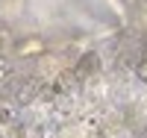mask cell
<instances>
[{
    "instance_id": "3957f363",
    "label": "cell",
    "mask_w": 147,
    "mask_h": 138,
    "mask_svg": "<svg viewBox=\"0 0 147 138\" xmlns=\"http://www.w3.org/2000/svg\"><path fill=\"white\" fill-rule=\"evenodd\" d=\"M136 73H138V77H141V79L147 82V59H144V62H138V68H136Z\"/></svg>"
},
{
    "instance_id": "6da1fadb",
    "label": "cell",
    "mask_w": 147,
    "mask_h": 138,
    "mask_svg": "<svg viewBox=\"0 0 147 138\" xmlns=\"http://www.w3.org/2000/svg\"><path fill=\"white\" fill-rule=\"evenodd\" d=\"M15 53H18V56H41V53H44V41L38 38V35H32V38H24V41H18Z\"/></svg>"
},
{
    "instance_id": "7a4b0ae2",
    "label": "cell",
    "mask_w": 147,
    "mask_h": 138,
    "mask_svg": "<svg viewBox=\"0 0 147 138\" xmlns=\"http://www.w3.org/2000/svg\"><path fill=\"white\" fill-rule=\"evenodd\" d=\"M97 65H100V59H97L94 53H85V56H82V62L77 65V71H74V73H77V77H85V73H88V71H94Z\"/></svg>"
}]
</instances>
